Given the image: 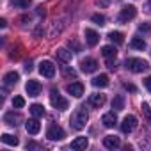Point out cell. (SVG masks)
<instances>
[{
	"mask_svg": "<svg viewBox=\"0 0 151 151\" xmlns=\"http://www.w3.org/2000/svg\"><path fill=\"white\" fill-rule=\"evenodd\" d=\"M87 119H89V116H87L86 107H78L77 110L73 112V116L69 119V124H71L73 130H84L86 124H87Z\"/></svg>",
	"mask_w": 151,
	"mask_h": 151,
	"instance_id": "obj_1",
	"label": "cell"
},
{
	"mask_svg": "<svg viewBox=\"0 0 151 151\" xmlns=\"http://www.w3.org/2000/svg\"><path fill=\"white\" fill-rule=\"evenodd\" d=\"M124 66H126V69H130L132 73H144V71L149 69L147 60H144V59H137V57H130V59H126V60H124Z\"/></svg>",
	"mask_w": 151,
	"mask_h": 151,
	"instance_id": "obj_2",
	"label": "cell"
},
{
	"mask_svg": "<svg viewBox=\"0 0 151 151\" xmlns=\"http://www.w3.org/2000/svg\"><path fill=\"white\" fill-rule=\"evenodd\" d=\"M50 103H52V107L57 109V110H66V109H68V100L62 98L57 89H52V91H50Z\"/></svg>",
	"mask_w": 151,
	"mask_h": 151,
	"instance_id": "obj_3",
	"label": "cell"
},
{
	"mask_svg": "<svg viewBox=\"0 0 151 151\" xmlns=\"http://www.w3.org/2000/svg\"><path fill=\"white\" fill-rule=\"evenodd\" d=\"M135 16H137V7L135 6H124L121 9V13H119V22L121 23H126V22L133 20Z\"/></svg>",
	"mask_w": 151,
	"mask_h": 151,
	"instance_id": "obj_4",
	"label": "cell"
},
{
	"mask_svg": "<svg viewBox=\"0 0 151 151\" xmlns=\"http://www.w3.org/2000/svg\"><path fill=\"white\" fill-rule=\"evenodd\" d=\"M39 73L43 75L45 78H53V75H55V66L52 60H41L39 64Z\"/></svg>",
	"mask_w": 151,
	"mask_h": 151,
	"instance_id": "obj_5",
	"label": "cell"
},
{
	"mask_svg": "<svg viewBox=\"0 0 151 151\" xmlns=\"http://www.w3.org/2000/svg\"><path fill=\"white\" fill-rule=\"evenodd\" d=\"M135 128H137V117L132 116V114H128V116L123 119V123H121V132H123V133H132Z\"/></svg>",
	"mask_w": 151,
	"mask_h": 151,
	"instance_id": "obj_6",
	"label": "cell"
},
{
	"mask_svg": "<svg viewBox=\"0 0 151 151\" xmlns=\"http://www.w3.org/2000/svg\"><path fill=\"white\" fill-rule=\"evenodd\" d=\"M46 137L50 140H62L64 139V130L57 124H52L48 130H46Z\"/></svg>",
	"mask_w": 151,
	"mask_h": 151,
	"instance_id": "obj_7",
	"label": "cell"
},
{
	"mask_svg": "<svg viewBox=\"0 0 151 151\" xmlns=\"http://www.w3.org/2000/svg\"><path fill=\"white\" fill-rule=\"evenodd\" d=\"M80 69H82L84 73H94V71L98 69V62H96L94 59H91V57H86V59H82V62H80Z\"/></svg>",
	"mask_w": 151,
	"mask_h": 151,
	"instance_id": "obj_8",
	"label": "cell"
},
{
	"mask_svg": "<svg viewBox=\"0 0 151 151\" xmlns=\"http://www.w3.org/2000/svg\"><path fill=\"white\" fill-rule=\"evenodd\" d=\"M25 91H27V94H29V96L36 98V96H39V94H41V84H39L37 80H29V82H27V86H25Z\"/></svg>",
	"mask_w": 151,
	"mask_h": 151,
	"instance_id": "obj_9",
	"label": "cell"
},
{
	"mask_svg": "<svg viewBox=\"0 0 151 151\" xmlns=\"http://www.w3.org/2000/svg\"><path fill=\"white\" fill-rule=\"evenodd\" d=\"M101 123H103L105 128H114V126L117 124V116H116V112H114V110L105 112V114L101 116Z\"/></svg>",
	"mask_w": 151,
	"mask_h": 151,
	"instance_id": "obj_10",
	"label": "cell"
},
{
	"mask_svg": "<svg viewBox=\"0 0 151 151\" xmlns=\"http://www.w3.org/2000/svg\"><path fill=\"white\" fill-rule=\"evenodd\" d=\"M66 91H68L71 96H75V98H80V96L84 94V86H82L80 82H71V84H68Z\"/></svg>",
	"mask_w": 151,
	"mask_h": 151,
	"instance_id": "obj_11",
	"label": "cell"
},
{
	"mask_svg": "<svg viewBox=\"0 0 151 151\" xmlns=\"http://www.w3.org/2000/svg\"><path fill=\"white\" fill-rule=\"evenodd\" d=\"M84 36H86V41H87L89 46H96V45L100 43V36H98V32L93 30V29H86Z\"/></svg>",
	"mask_w": 151,
	"mask_h": 151,
	"instance_id": "obj_12",
	"label": "cell"
},
{
	"mask_svg": "<svg viewBox=\"0 0 151 151\" xmlns=\"http://www.w3.org/2000/svg\"><path fill=\"white\" fill-rule=\"evenodd\" d=\"M25 128H27V132H29L30 135H36V133H39V130H41V123L37 121V117L29 119V121L25 123Z\"/></svg>",
	"mask_w": 151,
	"mask_h": 151,
	"instance_id": "obj_13",
	"label": "cell"
},
{
	"mask_svg": "<svg viewBox=\"0 0 151 151\" xmlns=\"http://www.w3.org/2000/svg\"><path fill=\"white\" fill-rule=\"evenodd\" d=\"M103 146H105L107 149H116V147L121 146V140H119V137H116V135H107V137L103 139Z\"/></svg>",
	"mask_w": 151,
	"mask_h": 151,
	"instance_id": "obj_14",
	"label": "cell"
},
{
	"mask_svg": "<svg viewBox=\"0 0 151 151\" xmlns=\"http://www.w3.org/2000/svg\"><path fill=\"white\" fill-rule=\"evenodd\" d=\"M87 146H89L87 137H77V139L71 142V149H75V151H82V149H86Z\"/></svg>",
	"mask_w": 151,
	"mask_h": 151,
	"instance_id": "obj_15",
	"label": "cell"
},
{
	"mask_svg": "<svg viewBox=\"0 0 151 151\" xmlns=\"http://www.w3.org/2000/svg\"><path fill=\"white\" fill-rule=\"evenodd\" d=\"M4 121H6L9 126H18V124L22 123V116H20V114H14V110H13V112H7V114L4 116Z\"/></svg>",
	"mask_w": 151,
	"mask_h": 151,
	"instance_id": "obj_16",
	"label": "cell"
},
{
	"mask_svg": "<svg viewBox=\"0 0 151 151\" xmlns=\"http://www.w3.org/2000/svg\"><path fill=\"white\" fill-rule=\"evenodd\" d=\"M55 53H57V59H59L60 62H64V64L71 62V59H73V53H71L68 48H59Z\"/></svg>",
	"mask_w": 151,
	"mask_h": 151,
	"instance_id": "obj_17",
	"label": "cell"
},
{
	"mask_svg": "<svg viewBox=\"0 0 151 151\" xmlns=\"http://www.w3.org/2000/svg\"><path fill=\"white\" fill-rule=\"evenodd\" d=\"M87 103H89L91 107H94V109H100V107L105 103V94H91Z\"/></svg>",
	"mask_w": 151,
	"mask_h": 151,
	"instance_id": "obj_18",
	"label": "cell"
},
{
	"mask_svg": "<svg viewBox=\"0 0 151 151\" xmlns=\"http://www.w3.org/2000/svg\"><path fill=\"white\" fill-rule=\"evenodd\" d=\"M18 80H20V75H18L16 71H9L6 77H4V84H6L7 87L16 86V84H18Z\"/></svg>",
	"mask_w": 151,
	"mask_h": 151,
	"instance_id": "obj_19",
	"label": "cell"
},
{
	"mask_svg": "<svg viewBox=\"0 0 151 151\" xmlns=\"http://www.w3.org/2000/svg\"><path fill=\"white\" fill-rule=\"evenodd\" d=\"M101 55H103V57H107V59H116L117 50H116V46L107 45V46H103V48H101Z\"/></svg>",
	"mask_w": 151,
	"mask_h": 151,
	"instance_id": "obj_20",
	"label": "cell"
},
{
	"mask_svg": "<svg viewBox=\"0 0 151 151\" xmlns=\"http://www.w3.org/2000/svg\"><path fill=\"white\" fill-rule=\"evenodd\" d=\"M93 86L94 87H107L109 86V77L107 75H98L93 78Z\"/></svg>",
	"mask_w": 151,
	"mask_h": 151,
	"instance_id": "obj_21",
	"label": "cell"
},
{
	"mask_svg": "<svg viewBox=\"0 0 151 151\" xmlns=\"http://www.w3.org/2000/svg\"><path fill=\"white\" fill-rule=\"evenodd\" d=\"M112 109H114V110H123V109H124V96H123V94L114 96V100H112Z\"/></svg>",
	"mask_w": 151,
	"mask_h": 151,
	"instance_id": "obj_22",
	"label": "cell"
},
{
	"mask_svg": "<svg viewBox=\"0 0 151 151\" xmlns=\"http://www.w3.org/2000/svg\"><path fill=\"white\" fill-rule=\"evenodd\" d=\"M109 39H110L112 43H116V45H123V43H124V36H123L121 32H117V30H112V32L109 34Z\"/></svg>",
	"mask_w": 151,
	"mask_h": 151,
	"instance_id": "obj_23",
	"label": "cell"
},
{
	"mask_svg": "<svg viewBox=\"0 0 151 151\" xmlns=\"http://www.w3.org/2000/svg\"><path fill=\"white\" fill-rule=\"evenodd\" d=\"M30 114L34 117H43L45 116V107L39 105V103H34V105H30Z\"/></svg>",
	"mask_w": 151,
	"mask_h": 151,
	"instance_id": "obj_24",
	"label": "cell"
},
{
	"mask_svg": "<svg viewBox=\"0 0 151 151\" xmlns=\"http://www.w3.org/2000/svg\"><path fill=\"white\" fill-rule=\"evenodd\" d=\"M130 46L135 48V50H144V48H146V41H144L142 37H133L132 43H130Z\"/></svg>",
	"mask_w": 151,
	"mask_h": 151,
	"instance_id": "obj_25",
	"label": "cell"
},
{
	"mask_svg": "<svg viewBox=\"0 0 151 151\" xmlns=\"http://www.w3.org/2000/svg\"><path fill=\"white\" fill-rule=\"evenodd\" d=\"M2 142H4V144H9V146H18L20 140H18L14 135H11V133H4V135H2Z\"/></svg>",
	"mask_w": 151,
	"mask_h": 151,
	"instance_id": "obj_26",
	"label": "cell"
},
{
	"mask_svg": "<svg viewBox=\"0 0 151 151\" xmlns=\"http://www.w3.org/2000/svg\"><path fill=\"white\" fill-rule=\"evenodd\" d=\"M30 2H32V0H11V4H13L14 7H20V9L29 7V6H30Z\"/></svg>",
	"mask_w": 151,
	"mask_h": 151,
	"instance_id": "obj_27",
	"label": "cell"
},
{
	"mask_svg": "<svg viewBox=\"0 0 151 151\" xmlns=\"http://www.w3.org/2000/svg\"><path fill=\"white\" fill-rule=\"evenodd\" d=\"M62 75H64V77L77 78V71H75L73 68H68V66H62Z\"/></svg>",
	"mask_w": 151,
	"mask_h": 151,
	"instance_id": "obj_28",
	"label": "cell"
},
{
	"mask_svg": "<svg viewBox=\"0 0 151 151\" xmlns=\"http://www.w3.org/2000/svg\"><path fill=\"white\" fill-rule=\"evenodd\" d=\"M91 20H93L96 25H100V27H101V25H105V16H103V14H98V13H96V14H93V16H91Z\"/></svg>",
	"mask_w": 151,
	"mask_h": 151,
	"instance_id": "obj_29",
	"label": "cell"
},
{
	"mask_svg": "<svg viewBox=\"0 0 151 151\" xmlns=\"http://www.w3.org/2000/svg\"><path fill=\"white\" fill-rule=\"evenodd\" d=\"M23 105H25V100L22 96H14L13 98V107L14 109H23Z\"/></svg>",
	"mask_w": 151,
	"mask_h": 151,
	"instance_id": "obj_30",
	"label": "cell"
},
{
	"mask_svg": "<svg viewBox=\"0 0 151 151\" xmlns=\"http://www.w3.org/2000/svg\"><path fill=\"white\" fill-rule=\"evenodd\" d=\"M142 114L146 116V119L151 123V109H149V105L147 103H142Z\"/></svg>",
	"mask_w": 151,
	"mask_h": 151,
	"instance_id": "obj_31",
	"label": "cell"
},
{
	"mask_svg": "<svg viewBox=\"0 0 151 151\" xmlns=\"http://www.w3.org/2000/svg\"><path fill=\"white\" fill-rule=\"evenodd\" d=\"M139 32H151V23L142 22V23L139 25Z\"/></svg>",
	"mask_w": 151,
	"mask_h": 151,
	"instance_id": "obj_32",
	"label": "cell"
},
{
	"mask_svg": "<svg viewBox=\"0 0 151 151\" xmlns=\"http://www.w3.org/2000/svg\"><path fill=\"white\" fill-rule=\"evenodd\" d=\"M123 87H124L126 91H130V93H135V91H137V87H135L133 84H128V82H124V84H123Z\"/></svg>",
	"mask_w": 151,
	"mask_h": 151,
	"instance_id": "obj_33",
	"label": "cell"
},
{
	"mask_svg": "<svg viewBox=\"0 0 151 151\" xmlns=\"http://www.w3.org/2000/svg\"><path fill=\"white\" fill-rule=\"evenodd\" d=\"M107 68L109 69H116V59H107Z\"/></svg>",
	"mask_w": 151,
	"mask_h": 151,
	"instance_id": "obj_34",
	"label": "cell"
},
{
	"mask_svg": "<svg viewBox=\"0 0 151 151\" xmlns=\"http://www.w3.org/2000/svg\"><path fill=\"white\" fill-rule=\"evenodd\" d=\"M144 86H146V89H147V91L151 93V75H149V77H147V78L144 80Z\"/></svg>",
	"mask_w": 151,
	"mask_h": 151,
	"instance_id": "obj_35",
	"label": "cell"
},
{
	"mask_svg": "<svg viewBox=\"0 0 151 151\" xmlns=\"http://www.w3.org/2000/svg\"><path fill=\"white\" fill-rule=\"evenodd\" d=\"M100 7H107L109 4H110V0H98V2H96Z\"/></svg>",
	"mask_w": 151,
	"mask_h": 151,
	"instance_id": "obj_36",
	"label": "cell"
},
{
	"mask_svg": "<svg viewBox=\"0 0 151 151\" xmlns=\"http://www.w3.org/2000/svg\"><path fill=\"white\" fill-rule=\"evenodd\" d=\"M144 9H146V13H149V14H151V0H147V2L144 4Z\"/></svg>",
	"mask_w": 151,
	"mask_h": 151,
	"instance_id": "obj_37",
	"label": "cell"
},
{
	"mask_svg": "<svg viewBox=\"0 0 151 151\" xmlns=\"http://www.w3.org/2000/svg\"><path fill=\"white\" fill-rule=\"evenodd\" d=\"M27 149H39V146L34 144V142H29V144H27Z\"/></svg>",
	"mask_w": 151,
	"mask_h": 151,
	"instance_id": "obj_38",
	"label": "cell"
},
{
	"mask_svg": "<svg viewBox=\"0 0 151 151\" xmlns=\"http://www.w3.org/2000/svg\"><path fill=\"white\" fill-rule=\"evenodd\" d=\"M69 46H73V48L77 50V52L80 50V46H78V43H77V41H69Z\"/></svg>",
	"mask_w": 151,
	"mask_h": 151,
	"instance_id": "obj_39",
	"label": "cell"
},
{
	"mask_svg": "<svg viewBox=\"0 0 151 151\" xmlns=\"http://www.w3.org/2000/svg\"><path fill=\"white\" fill-rule=\"evenodd\" d=\"M37 14H39V16H45V14H46L45 7H41V6H39V7H37Z\"/></svg>",
	"mask_w": 151,
	"mask_h": 151,
	"instance_id": "obj_40",
	"label": "cell"
},
{
	"mask_svg": "<svg viewBox=\"0 0 151 151\" xmlns=\"http://www.w3.org/2000/svg\"><path fill=\"white\" fill-rule=\"evenodd\" d=\"M25 69H27V71H32V62H30V60L25 64Z\"/></svg>",
	"mask_w": 151,
	"mask_h": 151,
	"instance_id": "obj_41",
	"label": "cell"
},
{
	"mask_svg": "<svg viewBox=\"0 0 151 151\" xmlns=\"http://www.w3.org/2000/svg\"><path fill=\"white\" fill-rule=\"evenodd\" d=\"M6 25H7V22L2 18V20H0V27H2V29H6Z\"/></svg>",
	"mask_w": 151,
	"mask_h": 151,
	"instance_id": "obj_42",
	"label": "cell"
}]
</instances>
